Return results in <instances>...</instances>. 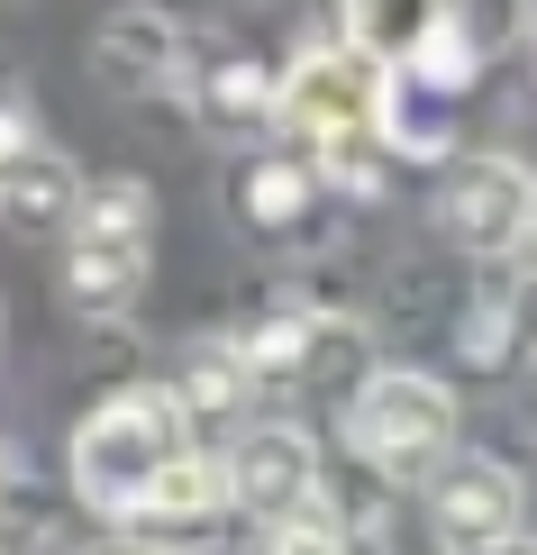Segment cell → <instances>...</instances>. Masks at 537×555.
<instances>
[{
  "label": "cell",
  "mask_w": 537,
  "mask_h": 555,
  "mask_svg": "<svg viewBox=\"0 0 537 555\" xmlns=\"http://www.w3.org/2000/svg\"><path fill=\"white\" fill-rule=\"evenodd\" d=\"M273 109L310 165H329L346 192H373V173H383V64L373 55H356L346 37L301 55L292 82L273 91Z\"/></svg>",
  "instance_id": "obj_1"
},
{
  "label": "cell",
  "mask_w": 537,
  "mask_h": 555,
  "mask_svg": "<svg viewBox=\"0 0 537 555\" xmlns=\"http://www.w3.org/2000/svg\"><path fill=\"white\" fill-rule=\"evenodd\" d=\"M192 455V420L174 410V391L137 383V391H110L101 410L74 428V492L101 501V511H137L155 492V474Z\"/></svg>",
  "instance_id": "obj_2"
},
{
  "label": "cell",
  "mask_w": 537,
  "mask_h": 555,
  "mask_svg": "<svg viewBox=\"0 0 537 555\" xmlns=\"http://www.w3.org/2000/svg\"><path fill=\"white\" fill-rule=\"evenodd\" d=\"M74 246H64V300L82 319H119L146 292V237H155V192L146 182H91L74 192Z\"/></svg>",
  "instance_id": "obj_3"
},
{
  "label": "cell",
  "mask_w": 537,
  "mask_h": 555,
  "mask_svg": "<svg viewBox=\"0 0 537 555\" xmlns=\"http://www.w3.org/2000/svg\"><path fill=\"white\" fill-rule=\"evenodd\" d=\"M447 437H456V391L437 374H410V364L365 374L356 401H346V447L365 465H383V474H419Z\"/></svg>",
  "instance_id": "obj_4"
},
{
  "label": "cell",
  "mask_w": 537,
  "mask_h": 555,
  "mask_svg": "<svg viewBox=\"0 0 537 555\" xmlns=\"http://www.w3.org/2000/svg\"><path fill=\"white\" fill-rule=\"evenodd\" d=\"M219 492L238 501L246 519H301V511H319V447L301 428H246L238 447H228V465H219Z\"/></svg>",
  "instance_id": "obj_5"
},
{
  "label": "cell",
  "mask_w": 537,
  "mask_h": 555,
  "mask_svg": "<svg viewBox=\"0 0 537 555\" xmlns=\"http://www.w3.org/2000/svg\"><path fill=\"white\" fill-rule=\"evenodd\" d=\"M437 228H447L464 256H510L537 228V182L520 165H501V155H483V165H464L447 192H437Z\"/></svg>",
  "instance_id": "obj_6"
},
{
  "label": "cell",
  "mask_w": 537,
  "mask_h": 555,
  "mask_svg": "<svg viewBox=\"0 0 537 555\" xmlns=\"http://www.w3.org/2000/svg\"><path fill=\"white\" fill-rule=\"evenodd\" d=\"M429 511H437V546L447 555H483V546L520 538V474L501 455H464V465L437 474Z\"/></svg>",
  "instance_id": "obj_7"
},
{
  "label": "cell",
  "mask_w": 537,
  "mask_h": 555,
  "mask_svg": "<svg viewBox=\"0 0 537 555\" xmlns=\"http://www.w3.org/2000/svg\"><path fill=\"white\" fill-rule=\"evenodd\" d=\"M91 64H101V82H119V91H165L182 74V28L165 10H110L101 37H91Z\"/></svg>",
  "instance_id": "obj_8"
},
{
  "label": "cell",
  "mask_w": 537,
  "mask_h": 555,
  "mask_svg": "<svg viewBox=\"0 0 537 555\" xmlns=\"http://www.w3.org/2000/svg\"><path fill=\"white\" fill-rule=\"evenodd\" d=\"M74 165H64L55 146H18L10 165H0V219L10 228H64L74 219Z\"/></svg>",
  "instance_id": "obj_9"
},
{
  "label": "cell",
  "mask_w": 537,
  "mask_h": 555,
  "mask_svg": "<svg viewBox=\"0 0 537 555\" xmlns=\"http://www.w3.org/2000/svg\"><path fill=\"white\" fill-rule=\"evenodd\" d=\"M429 28H437V0H346V46L373 64H410Z\"/></svg>",
  "instance_id": "obj_10"
},
{
  "label": "cell",
  "mask_w": 537,
  "mask_h": 555,
  "mask_svg": "<svg viewBox=\"0 0 537 555\" xmlns=\"http://www.w3.org/2000/svg\"><path fill=\"white\" fill-rule=\"evenodd\" d=\"M219 465H209V455H182V465H165V474H155V492L146 501H137V528H201L209 511H219Z\"/></svg>",
  "instance_id": "obj_11"
},
{
  "label": "cell",
  "mask_w": 537,
  "mask_h": 555,
  "mask_svg": "<svg viewBox=\"0 0 537 555\" xmlns=\"http://www.w3.org/2000/svg\"><path fill=\"white\" fill-rule=\"evenodd\" d=\"M246 374H255V364L238 356V346H201V356L182 364V391H174V410H182V420H209V410H238L246 391H255Z\"/></svg>",
  "instance_id": "obj_12"
},
{
  "label": "cell",
  "mask_w": 537,
  "mask_h": 555,
  "mask_svg": "<svg viewBox=\"0 0 537 555\" xmlns=\"http://www.w3.org/2000/svg\"><path fill=\"white\" fill-rule=\"evenodd\" d=\"M255 109H273L265 74H255V64H219V74H209V119H255Z\"/></svg>",
  "instance_id": "obj_13"
},
{
  "label": "cell",
  "mask_w": 537,
  "mask_h": 555,
  "mask_svg": "<svg viewBox=\"0 0 537 555\" xmlns=\"http://www.w3.org/2000/svg\"><path fill=\"white\" fill-rule=\"evenodd\" d=\"M301 201H310V173H301V165H265V173L246 182V210L255 219H292Z\"/></svg>",
  "instance_id": "obj_14"
},
{
  "label": "cell",
  "mask_w": 537,
  "mask_h": 555,
  "mask_svg": "<svg viewBox=\"0 0 537 555\" xmlns=\"http://www.w3.org/2000/svg\"><path fill=\"white\" fill-rule=\"evenodd\" d=\"M273 555H346V528L329 511H301V519L273 528Z\"/></svg>",
  "instance_id": "obj_15"
},
{
  "label": "cell",
  "mask_w": 537,
  "mask_h": 555,
  "mask_svg": "<svg viewBox=\"0 0 537 555\" xmlns=\"http://www.w3.org/2000/svg\"><path fill=\"white\" fill-rule=\"evenodd\" d=\"M18 146H37V137H28V119H18V109H0V165H10Z\"/></svg>",
  "instance_id": "obj_16"
},
{
  "label": "cell",
  "mask_w": 537,
  "mask_h": 555,
  "mask_svg": "<svg viewBox=\"0 0 537 555\" xmlns=\"http://www.w3.org/2000/svg\"><path fill=\"white\" fill-rule=\"evenodd\" d=\"M82 555H165L155 538H101V546H82Z\"/></svg>",
  "instance_id": "obj_17"
},
{
  "label": "cell",
  "mask_w": 537,
  "mask_h": 555,
  "mask_svg": "<svg viewBox=\"0 0 537 555\" xmlns=\"http://www.w3.org/2000/svg\"><path fill=\"white\" fill-rule=\"evenodd\" d=\"M483 555H537V546L528 538H501V546H483Z\"/></svg>",
  "instance_id": "obj_18"
},
{
  "label": "cell",
  "mask_w": 537,
  "mask_h": 555,
  "mask_svg": "<svg viewBox=\"0 0 537 555\" xmlns=\"http://www.w3.org/2000/svg\"><path fill=\"white\" fill-rule=\"evenodd\" d=\"M0 492H10V455H0Z\"/></svg>",
  "instance_id": "obj_19"
}]
</instances>
